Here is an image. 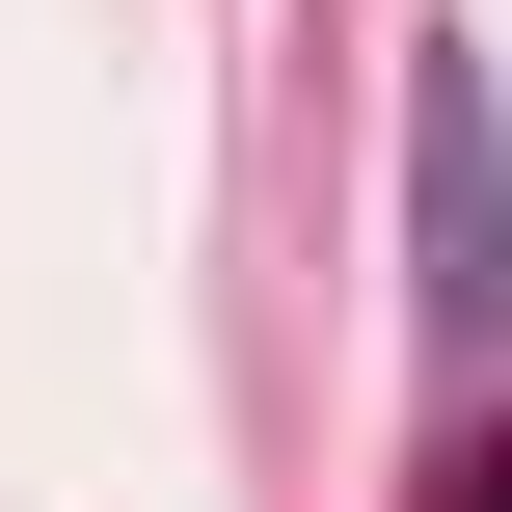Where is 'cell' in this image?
<instances>
[{"label":"cell","instance_id":"6da1fadb","mask_svg":"<svg viewBox=\"0 0 512 512\" xmlns=\"http://www.w3.org/2000/svg\"><path fill=\"white\" fill-rule=\"evenodd\" d=\"M432 324H512V135L459 54H432Z\"/></svg>","mask_w":512,"mask_h":512}]
</instances>
